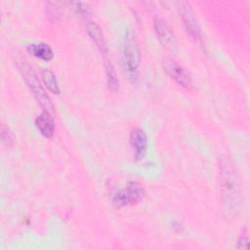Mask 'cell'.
<instances>
[{"label":"cell","instance_id":"obj_11","mask_svg":"<svg viewBox=\"0 0 250 250\" xmlns=\"http://www.w3.org/2000/svg\"><path fill=\"white\" fill-rule=\"evenodd\" d=\"M26 50L30 55H32L35 58H38L40 60H43L45 62L51 61L54 57L52 48L48 44H45V43L28 45Z\"/></svg>","mask_w":250,"mask_h":250},{"label":"cell","instance_id":"obj_3","mask_svg":"<svg viewBox=\"0 0 250 250\" xmlns=\"http://www.w3.org/2000/svg\"><path fill=\"white\" fill-rule=\"evenodd\" d=\"M144 195L145 190L143 186L136 181H130L125 188L118 190L112 196V203L117 208L133 205L139 203Z\"/></svg>","mask_w":250,"mask_h":250},{"label":"cell","instance_id":"obj_5","mask_svg":"<svg viewBox=\"0 0 250 250\" xmlns=\"http://www.w3.org/2000/svg\"><path fill=\"white\" fill-rule=\"evenodd\" d=\"M221 169L223 176L224 197L226 198V202L233 204L238 196V186L233 168L229 160L225 159L221 162Z\"/></svg>","mask_w":250,"mask_h":250},{"label":"cell","instance_id":"obj_12","mask_svg":"<svg viewBox=\"0 0 250 250\" xmlns=\"http://www.w3.org/2000/svg\"><path fill=\"white\" fill-rule=\"evenodd\" d=\"M104 70H105L107 86L112 92H115V91L118 90V86H119L117 74L115 72L114 66L112 65L111 62L107 58H104Z\"/></svg>","mask_w":250,"mask_h":250},{"label":"cell","instance_id":"obj_9","mask_svg":"<svg viewBox=\"0 0 250 250\" xmlns=\"http://www.w3.org/2000/svg\"><path fill=\"white\" fill-rule=\"evenodd\" d=\"M86 30L92 41L96 44L101 54L104 56V58H107V48L104 40V33L102 31V28L99 26V24L95 21H88L86 23Z\"/></svg>","mask_w":250,"mask_h":250},{"label":"cell","instance_id":"obj_17","mask_svg":"<svg viewBox=\"0 0 250 250\" xmlns=\"http://www.w3.org/2000/svg\"><path fill=\"white\" fill-rule=\"evenodd\" d=\"M248 247V235H247V232L246 230H244L239 238H238V241H237V248L238 249H246Z\"/></svg>","mask_w":250,"mask_h":250},{"label":"cell","instance_id":"obj_4","mask_svg":"<svg viewBox=\"0 0 250 250\" xmlns=\"http://www.w3.org/2000/svg\"><path fill=\"white\" fill-rule=\"evenodd\" d=\"M179 12L181 15V19L184 22L185 28L188 35L196 42H202V34L200 25L197 21L195 14L192 10L191 5L188 1H180L178 3Z\"/></svg>","mask_w":250,"mask_h":250},{"label":"cell","instance_id":"obj_1","mask_svg":"<svg viewBox=\"0 0 250 250\" xmlns=\"http://www.w3.org/2000/svg\"><path fill=\"white\" fill-rule=\"evenodd\" d=\"M14 60H15V63H16L20 73L21 74L26 85L28 86V88L30 89L32 94L34 95L38 104L43 107L44 110L52 112L53 111L52 102H51L49 96L47 95L45 89L41 85L39 78H38L36 72L34 71L33 67L20 54H16Z\"/></svg>","mask_w":250,"mask_h":250},{"label":"cell","instance_id":"obj_6","mask_svg":"<svg viewBox=\"0 0 250 250\" xmlns=\"http://www.w3.org/2000/svg\"><path fill=\"white\" fill-rule=\"evenodd\" d=\"M165 72L179 85L186 89H191L193 86L191 76L189 73L176 61L166 58L162 62Z\"/></svg>","mask_w":250,"mask_h":250},{"label":"cell","instance_id":"obj_8","mask_svg":"<svg viewBox=\"0 0 250 250\" xmlns=\"http://www.w3.org/2000/svg\"><path fill=\"white\" fill-rule=\"evenodd\" d=\"M131 146L134 150L136 160H141L145 157L147 148V137L145 131L141 128H134L129 136Z\"/></svg>","mask_w":250,"mask_h":250},{"label":"cell","instance_id":"obj_14","mask_svg":"<svg viewBox=\"0 0 250 250\" xmlns=\"http://www.w3.org/2000/svg\"><path fill=\"white\" fill-rule=\"evenodd\" d=\"M63 5L62 2H48L46 6V12L50 20L57 21L61 20L63 15Z\"/></svg>","mask_w":250,"mask_h":250},{"label":"cell","instance_id":"obj_16","mask_svg":"<svg viewBox=\"0 0 250 250\" xmlns=\"http://www.w3.org/2000/svg\"><path fill=\"white\" fill-rule=\"evenodd\" d=\"M75 7V11L78 15H80L81 17H86L88 16L90 13H91V10L89 8V6L86 4V3H82V2H75V3H72Z\"/></svg>","mask_w":250,"mask_h":250},{"label":"cell","instance_id":"obj_7","mask_svg":"<svg viewBox=\"0 0 250 250\" xmlns=\"http://www.w3.org/2000/svg\"><path fill=\"white\" fill-rule=\"evenodd\" d=\"M153 27L155 34L160 44L169 51H174L177 48V41L173 30L169 27L167 22L160 17L153 18Z\"/></svg>","mask_w":250,"mask_h":250},{"label":"cell","instance_id":"obj_10","mask_svg":"<svg viewBox=\"0 0 250 250\" xmlns=\"http://www.w3.org/2000/svg\"><path fill=\"white\" fill-rule=\"evenodd\" d=\"M35 125L39 130L40 134L45 138H51L54 135V119L51 112L44 110L35 119Z\"/></svg>","mask_w":250,"mask_h":250},{"label":"cell","instance_id":"obj_2","mask_svg":"<svg viewBox=\"0 0 250 250\" xmlns=\"http://www.w3.org/2000/svg\"><path fill=\"white\" fill-rule=\"evenodd\" d=\"M121 62L123 69L126 71L129 78L132 81L136 80L138 77L139 67L141 64V53L135 35L131 30H128L126 32L123 39Z\"/></svg>","mask_w":250,"mask_h":250},{"label":"cell","instance_id":"obj_15","mask_svg":"<svg viewBox=\"0 0 250 250\" xmlns=\"http://www.w3.org/2000/svg\"><path fill=\"white\" fill-rule=\"evenodd\" d=\"M1 140L2 143L6 146H12L14 144V138H13V134L11 133V131L9 130L8 127H6L5 125L1 126Z\"/></svg>","mask_w":250,"mask_h":250},{"label":"cell","instance_id":"obj_13","mask_svg":"<svg viewBox=\"0 0 250 250\" xmlns=\"http://www.w3.org/2000/svg\"><path fill=\"white\" fill-rule=\"evenodd\" d=\"M41 78L46 86V88L55 95H59L61 93V89L57 80L55 73L50 69H42Z\"/></svg>","mask_w":250,"mask_h":250}]
</instances>
